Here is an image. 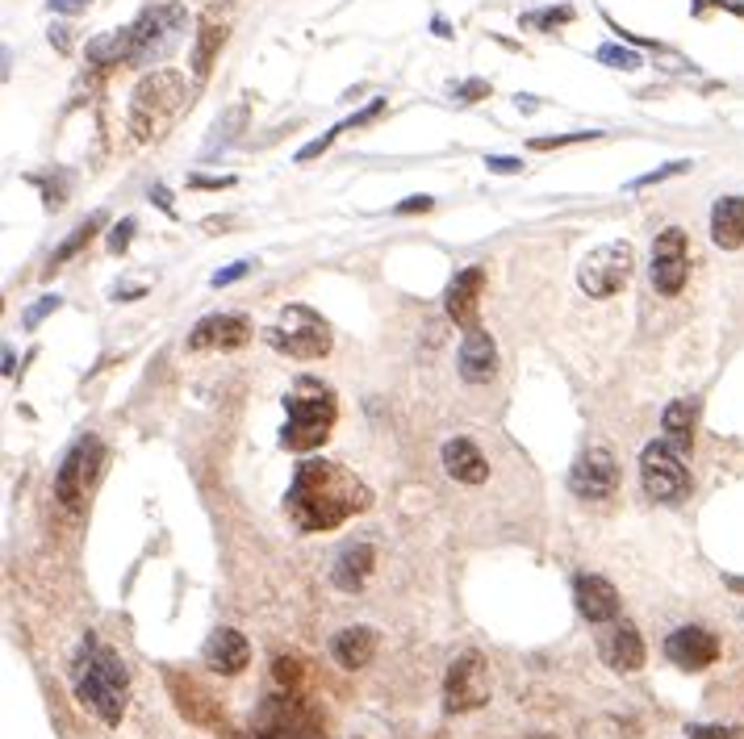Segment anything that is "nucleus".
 Returning <instances> with one entry per match:
<instances>
[{"label": "nucleus", "instance_id": "obj_1", "mask_svg": "<svg viewBox=\"0 0 744 739\" xmlns=\"http://www.w3.org/2000/svg\"><path fill=\"white\" fill-rule=\"evenodd\" d=\"M372 506V493L356 472L331 460H306L297 464L293 485L285 493V510L301 531H331L352 514Z\"/></svg>", "mask_w": 744, "mask_h": 739}, {"label": "nucleus", "instance_id": "obj_2", "mask_svg": "<svg viewBox=\"0 0 744 739\" xmlns=\"http://www.w3.org/2000/svg\"><path fill=\"white\" fill-rule=\"evenodd\" d=\"M72 689L105 727H118L126 719L130 673H126L122 656L101 648L97 639H84V648H80V656L72 664Z\"/></svg>", "mask_w": 744, "mask_h": 739}, {"label": "nucleus", "instance_id": "obj_3", "mask_svg": "<svg viewBox=\"0 0 744 739\" xmlns=\"http://www.w3.org/2000/svg\"><path fill=\"white\" fill-rule=\"evenodd\" d=\"M339 418L335 393L314 376H301L293 393L285 397V426H281V447L285 451H314L322 439L331 435V426Z\"/></svg>", "mask_w": 744, "mask_h": 739}, {"label": "nucleus", "instance_id": "obj_4", "mask_svg": "<svg viewBox=\"0 0 744 739\" xmlns=\"http://www.w3.org/2000/svg\"><path fill=\"white\" fill-rule=\"evenodd\" d=\"M189 101V92H184V76L180 71H151V76L138 80V88L130 92V130L138 138H159L172 122L176 113L184 109Z\"/></svg>", "mask_w": 744, "mask_h": 739}, {"label": "nucleus", "instance_id": "obj_5", "mask_svg": "<svg viewBox=\"0 0 744 739\" xmlns=\"http://www.w3.org/2000/svg\"><path fill=\"white\" fill-rule=\"evenodd\" d=\"M264 339L289 360H318V355L331 351V326L310 305H285L281 318L264 330Z\"/></svg>", "mask_w": 744, "mask_h": 739}, {"label": "nucleus", "instance_id": "obj_6", "mask_svg": "<svg viewBox=\"0 0 744 739\" xmlns=\"http://www.w3.org/2000/svg\"><path fill=\"white\" fill-rule=\"evenodd\" d=\"M640 485L644 493L661 506H678L690 493V472L682 460V447H673L669 439H657L640 451Z\"/></svg>", "mask_w": 744, "mask_h": 739}, {"label": "nucleus", "instance_id": "obj_7", "mask_svg": "<svg viewBox=\"0 0 744 739\" xmlns=\"http://www.w3.org/2000/svg\"><path fill=\"white\" fill-rule=\"evenodd\" d=\"M636 268V251L632 243H602L594 247L577 268V284L586 289V297H615L627 280H632Z\"/></svg>", "mask_w": 744, "mask_h": 739}, {"label": "nucleus", "instance_id": "obj_8", "mask_svg": "<svg viewBox=\"0 0 744 739\" xmlns=\"http://www.w3.org/2000/svg\"><path fill=\"white\" fill-rule=\"evenodd\" d=\"M184 21H189L184 5H151V9H143V17L130 26V38H134L130 63H155V59H164L172 46H176Z\"/></svg>", "mask_w": 744, "mask_h": 739}, {"label": "nucleus", "instance_id": "obj_9", "mask_svg": "<svg viewBox=\"0 0 744 739\" xmlns=\"http://www.w3.org/2000/svg\"><path fill=\"white\" fill-rule=\"evenodd\" d=\"M490 702V660L481 652H464L452 660V669L444 677V706L452 714L477 710Z\"/></svg>", "mask_w": 744, "mask_h": 739}, {"label": "nucleus", "instance_id": "obj_10", "mask_svg": "<svg viewBox=\"0 0 744 739\" xmlns=\"http://www.w3.org/2000/svg\"><path fill=\"white\" fill-rule=\"evenodd\" d=\"M648 276H653V289L661 297H678L686 289V276H690V238H686L682 226H665L657 234Z\"/></svg>", "mask_w": 744, "mask_h": 739}, {"label": "nucleus", "instance_id": "obj_11", "mask_svg": "<svg viewBox=\"0 0 744 739\" xmlns=\"http://www.w3.org/2000/svg\"><path fill=\"white\" fill-rule=\"evenodd\" d=\"M569 489L573 497H586V502H602L619 489V464L607 447H586L569 468Z\"/></svg>", "mask_w": 744, "mask_h": 739}, {"label": "nucleus", "instance_id": "obj_12", "mask_svg": "<svg viewBox=\"0 0 744 739\" xmlns=\"http://www.w3.org/2000/svg\"><path fill=\"white\" fill-rule=\"evenodd\" d=\"M101 456H105V451H101L97 439H80L72 451H67V460H63V468L55 476V493H59L63 506H80L84 502V485L92 481V472H97Z\"/></svg>", "mask_w": 744, "mask_h": 739}, {"label": "nucleus", "instance_id": "obj_13", "mask_svg": "<svg viewBox=\"0 0 744 739\" xmlns=\"http://www.w3.org/2000/svg\"><path fill=\"white\" fill-rule=\"evenodd\" d=\"M665 656L678 664L686 673H703L719 660V639L707 631V627H678L669 639H665Z\"/></svg>", "mask_w": 744, "mask_h": 739}, {"label": "nucleus", "instance_id": "obj_14", "mask_svg": "<svg viewBox=\"0 0 744 739\" xmlns=\"http://www.w3.org/2000/svg\"><path fill=\"white\" fill-rule=\"evenodd\" d=\"M251 339V322L243 314H209L193 326V335H189V347L193 351H209V347H218V351H235Z\"/></svg>", "mask_w": 744, "mask_h": 739}, {"label": "nucleus", "instance_id": "obj_15", "mask_svg": "<svg viewBox=\"0 0 744 739\" xmlns=\"http://www.w3.org/2000/svg\"><path fill=\"white\" fill-rule=\"evenodd\" d=\"M598 652H602V660H607L611 669H619V673L644 669V639H640V631H636L632 623H623V618L598 635Z\"/></svg>", "mask_w": 744, "mask_h": 739}, {"label": "nucleus", "instance_id": "obj_16", "mask_svg": "<svg viewBox=\"0 0 744 739\" xmlns=\"http://www.w3.org/2000/svg\"><path fill=\"white\" fill-rule=\"evenodd\" d=\"M573 598H577V610L590 618V623H615L619 618V593L607 577H598V572H581L577 585H573Z\"/></svg>", "mask_w": 744, "mask_h": 739}, {"label": "nucleus", "instance_id": "obj_17", "mask_svg": "<svg viewBox=\"0 0 744 739\" xmlns=\"http://www.w3.org/2000/svg\"><path fill=\"white\" fill-rule=\"evenodd\" d=\"M456 368H460V376L469 380V385H485V380L498 372V347H494V339L485 335V330L469 326V335H464L460 355H456Z\"/></svg>", "mask_w": 744, "mask_h": 739}, {"label": "nucleus", "instance_id": "obj_18", "mask_svg": "<svg viewBox=\"0 0 744 739\" xmlns=\"http://www.w3.org/2000/svg\"><path fill=\"white\" fill-rule=\"evenodd\" d=\"M481 284H485V268L469 264V268H460L448 284V293H444V309H448V318L460 322V326H473L477 318V301H481Z\"/></svg>", "mask_w": 744, "mask_h": 739}, {"label": "nucleus", "instance_id": "obj_19", "mask_svg": "<svg viewBox=\"0 0 744 739\" xmlns=\"http://www.w3.org/2000/svg\"><path fill=\"white\" fill-rule=\"evenodd\" d=\"M247 660H251V643H247L239 631L218 627L214 635H209V643H205V664H209L214 673L235 677V673L247 669Z\"/></svg>", "mask_w": 744, "mask_h": 739}, {"label": "nucleus", "instance_id": "obj_20", "mask_svg": "<svg viewBox=\"0 0 744 739\" xmlns=\"http://www.w3.org/2000/svg\"><path fill=\"white\" fill-rule=\"evenodd\" d=\"M444 472L460 485H481L485 476H490V464L477 451L473 439H448L444 443Z\"/></svg>", "mask_w": 744, "mask_h": 739}, {"label": "nucleus", "instance_id": "obj_21", "mask_svg": "<svg viewBox=\"0 0 744 739\" xmlns=\"http://www.w3.org/2000/svg\"><path fill=\"white\" fill-rule=\"evenodd\" d=\"M372 568H377V552H372L368 543H352V547H343V552L335 556L331 581H335L343 593H356V589L372 577Z\"/></svg>", "mask_w": 744, "mask_h": 739}, {"label": "nucleus", "instance_id": "obj_22", "mask_svg": "<svg viewBox=\"0 0 744 739\" xmlns=\"http://www.w3.org/2000/svg\"><path fill=\"white\" fill-rule=\"evenodd\" d=\"M377 652V631L372 627H343L335 639H331V656L339 669H364Z\"/></svg>", "mask_w": 744, "mask_h": 739}, {"label": "nucleus", "instance_id": "obj_23", "mask_svg": "<svg viewBox=\"0 0 744 739\" xmlns=\"http://www.w3.org/2000/svg\"><path fill=\"white\" fill-rule=\"evenodd\" d=\"M711 238H715V247H724V251L744 247V197H719L715 201Z\"/></svg>", "mask_w": 744, "mask_h": 739}, {"label": "nucleus", "instance_id": "obj_24", "mask_svg": "<svg viewBox=\"0 0 744 739\" xmlns=\"http://www.w3.org/2000/svg\"><path fill=\"white\" fill-rule=\"evenodd\" d=\"M694 422H699V401L682 397V401H669L665 414H661V431L673 447H686L690 451V435H694Z\"/></svg>", "mask_w": 744, "mask_h": 739}, {"label": "nucleus", "instance_id": "obj_25", "mask_svg": "<svg viewBox=\"0 0 744 739\" xmlns=\"http://www.w3.org/2000/svg\"><path fill=\"white\" fill-rule=\"evenodd\" d=\"M130 55H134V38H130V30H109V34L92 38V42L84 46V59H88V63H97V67L130 63Z\"/></svg>", "mask_w": 744, "mask_h": 739}, {"label": "nucleus", "instance_id": "obj_26", "mask_svg": "<svg viewBox=\"0 0 744 739\" xmlns=\"http://www.w3.org/2000/svg\"><path fill=\"white\" fill-rule=\"evenodd\" d=\"M222 42H226V26H222V21H214V17H205L201 30H197V46H193V55H189L197 80H205L209 71H214V59L222 51Z\"/></svg>", "mask_w": 744, "mask_h": 739}, {"label": "nucleus", "instance_id": "obj_27", "mask_svg": "<svg viewBox=\"0 0 744 739\" xmlns=\"http://www.w3.org/2000/svg\"><path fill=\"white\" fill-rule=\"evenodd\" d=\"M101 226H105V213H92V218H84V222H80V226L72 230V238H67V243H63V247H59V251H55L51 259H46V276H51V272H59V264H67V259H72V255H76L80 247H88V238L97 234Z\"/></svg>", "mask_w": 744, "mask_h": 739}, {"label": "nucleus", "instance_id": "obj_28", "mask_svg": "<svg viewBox=\"0 0 744 739\" xmlns=\"http://www.w3.org/2000/svg\"><path fill=\"white\" fill-rule=\"evenodd\" d=\"M573 21V9L569 5H556V9H536V13H527L523 17V26L527 30H561Z\"/></svg>", "mask_w": 744, "mask_h": 739}, {"label": "nucleus", "instance_id": "obj_29", "mask_svg": "<svg viewBox=\"0 0 744 739\" xmlns=\"http://www.w3.org/2000/svg\"><path fill=\"white\" fill-rule=\"evenodd\" d=\"M247 122V105H235V109H226L222 122H214V142H209L205 151H214V147H226L230 138H235V130Z\"/></svg>", "mask_w": 744, "mask_h": 739}, {"label": "nucleus", "instance_id": "obj_30", "mask_svg": "<svg viewBox=\"0 0 744 739\" xmlns=\"http://www.w3.org/2000/svg\"><path fill=\"white\" fill-rule=\"evenodd\" d=\"M598 63L619 67V71H636V67H640V55L627 51V46H619V42H602V46H598Z\"/></svg>", "mask_w": 744, "mask_h": 739}, {"label": "nucleus", "instance_id": "obj_31", "mask_svg": "<svg viewBox=\"0 0 744 739\" xmlns=\"http://www.w3.org/2000/svg\"><path fill=\"white\" fill-rule=\"evenodd\" d=\"M602 138L598 130H573V134H552V138H531V151H552V147H569V142H594Z\"/></svg>", "mask_w": 744, "mask_h": 739}, {"label": "nucleus", "instance_id": "obj_32", "mask_svg": "<svg viewBox=\"0 0 744 739\" xmlns=\"http://www.w3.org/2000/svg\"><path fill=\"white\" fill-rule=\"evenodd\" d=\"M682 172H690V159H673V163H665V168H657V172H648V176H636L627 188H648V184H661V180H669V176H682Z\"/></svg>", "mask_w": 744, "mask_h": 739}, {"label": "nucleus", "instance_id": "obj_33", "mask_svg": "<svg viewBox=\"0 0 744 739\" xmlns=\"http://www.w3.org/2000/svg\"><path fill=\"white\" fill-rule=\"evenodd\" d=\"M343 130H347V122H343V126H335V130H327V134H322V138H314V142H306V147L297 151V163H310V159H318V155L327 151V147H331V142H335V138H339Z\"/></svg>", "mask_w": 744, "mask_h": 739}, {"label": "nucleus", "instance_id": "obj_34", "mask_svg": "<svg viewBox=\"0 0 744 739\" xmlns=\"http://www.w3.org/2000/svg\"><path fill=\"white\" fill-rule=\"evenodd\" d=\"M272 677L281 681L285 689H293V685L301 681V664H297L293 656H276V660H272Z\"/></svg>", "mask_w": 744, "mask_h": 739}, {"label": "nucleus", "instance_id": "obj_35", "mask_svg": "<svg viewBox=\"0 0 744 739\" xmlns=\"http://www.w3.org/2000/svg\"><path fill=\"white\" fill-rule=\"evenodd\" d=\"M134 230H138V222H134V218H122L118 226L109 230V251H113V255H126V247H130V234H134Z\"/></svg>", "mask_w": 744, "mask_h": 739}, {"label": "nucleus", "instance_id": "obj_36", "mask_svg": "<svg viewBox=\"0 0 744 739\" xmlns=\"http://www.w3.org/2000/svg\"><path fill=\"white\" fill-rule=\"evenodd\" d=\"M251 268H255V264H251V259H235V264H230V268L214 272V289H226V284H235V280H243V276H247Z\"/></svg>", "mask_w": 744, "mask_h": 739}, {"label": "nucleus", "instance_id": "obj_37", "mask_svg": "<svg viewBox=\"0 0 744 739\" xmlns=\"http://www.w3.org/2000/svg\"><path fill=\"white\" fill-rule=\"evenodd\" d=\"M452 97L456 101H485V97H490V84H485V80H464V84L452 88Z\"/></svg>", "mask_w": 744, "mask_h": 739}, {"label": "nucleus", "instance_id": "obj_38", "mask_svg": "<svg viewBox=\"0 0 744 739\" xmlns=\"http://www.w3.org/2000/svg\"><path fill=\"white\" fill-rule=\"evenodd\" d=\"M686 739H744L740 727H690Z\"/></svg>", "mask_w": 744, "mask_h": 739}, {"label": "nucleus", "instance_id": "obj_39", "mask_svg": "<svg viewBox=\"0 0 744 739\" xmlns=\"http://www.w3.org/2000/svg\"><path fill=\"white\" fill-rule=\"evenodd\" d=\"M385 113V97H377V101H372L368 109H360L356 117H347V130H360V126H372V122H377V117Z\"/></svg>", "mask_w": 744, "mask_h": 739}, {"label": "nucleus", "instance_id": "obj_40", "mask_svg": "<svg viewBox=\"0 0 744 739\" xmlns=\"http://www.w3.org/2000/svg\"><path fill=\"white\" fill-rule=\"evenodd\" d=\"M55 309H59V297H42V301H38L34 309H26V326L34 330V326H38V322H42L46 314H55Z\"/></svg>", "mask_w": 744, "mask_h": 739}, {"label": "nucleus", "instance_id": "obj_41", "mask_svg": "<svg viewBox=\"0 0 744 739\" xmlns=\"http://www.w3.org/2000/svg\"><path fill=\"white\" fill-rule=\"evenodd\" d=\"M485 168L502 172V176H515V172H523V163L519 159H506V155H485Z\"/></svg>", "mask_w": 744, "mask_h": 739}, {"label": "nucleus", "instance_id": "obj_42", "mask_svg": "<svg viewBox=\"0 0 744 739\" xmlns=\"http://www.w3.org/2000/svg\"><path fill=\"white\" fill-rule=\"evenodd\" d=\"M92 5V0H51V13H63V17H72V13H84Z\"/></svg>", "mask_w": 744, "mask_h": 739}, {"label": "nucleus", "instance_id": "obj_43", "mask_svg": "<svg viewBox=\"0 0 744 739\" xmlns=\"http://www.w3.org/2000/svg\"><path fill=\"white\" fill-rule=\"evenodd\" d=\"M431 205H435L431 197H406V201L398 205V213H427Z\"/></svg>", "mask_w": 744, "mask_h": 739}, {"label": "nucleus", "instance_id": "obj_44", "mask_svg": "<svg viewBox=\"0 0 744 739\" xmlns=\"http://www.w3.org/2000/svg\"><path fill=\"white\" fill-rule=\"evenodd\" d=\"M189 184H193V188H230V176H218V180H214V176H193Z\"/></svg>", "mask_w": 744, "mask_h": 739}, {"label": "nucleus", "instance_id": "obj_45", "mask_svg": "<svg viewBox=\"0 0 744 739\" xmlns=\"http://www.w3.org/2000/svg\"><path fill=\"white\" fill-rule=\"evenodd\" d=\"M51 34H55V46H59V51H67V46H72V42H67V34H72V30H63V26H55Z\"/></svg>", "mask_w": 744, "mask_h": 739}, {"label": "nucleus", "instance_id": "obj_46", "mask_svg": "<svg viewBox=\"0 0 744 739\" xmlns=\"http://www.w3.org/2000/svg\"><path fill=\"white\" fill-rule=\"evenodd\" d=\"M155 205L164 209V213H172V201H168V193H164V188H155Z\"/></svg>", "mask_w": 744, "mask_h": 739}, {"label": "nucleus", "instance_id": "obj_47", "mask_svg": "<svg viewBox=\"0 0 744 739\" xmlns=\"http://www.w3.org/2000/svg\"><path fill=\"white\" fill-rule=\"evenodd\" d=\"M728 589H736V593H744V577H728Z\"/></svg>", "mask_w": 744, "mask_h": 739}]
</instances>
